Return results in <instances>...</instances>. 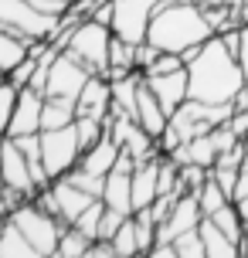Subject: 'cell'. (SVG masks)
Listing matches in <instances>:
<instances>
[{
  "label": "cell",
  "mask_w": 248,
  "mask_h": 258,
  "mask_svg": "<svg viewBox=\"0 0 248 258\" xmlns=\"http://www.w3.org/2000/svg\"><path fill=\"white\" fill-rule=\"evenodd\" d=\"M194 194H197V201H201V211H204V218H211L214 211H221L224 204H231V194L224 190V187L214 180V177H208V180L201 183Z\"/></svg>",
  "instance_id": "603a6c76"
},
{
  "label": "cell",
  "mask_w": 248,
  "mask_h": 258,
  "mask_svg": "<svg viewBox=\"0 0 248 258\" xmlns=\"http://www.w3.org/2000/svg\"><path fill=\"white\" fill-rule=\"evenodd\" d=\"M119 143L105 133L99 143H92V146H85L82 150V156H79V167L82 170H89V173H95V177H105L109 170L116 167V160H119Z\"/></svg>",
  "instance_id": "2e32d148"
},
{
  "label": "cell",
  "mask_w": 248,
  "mask_h": 258,
  "mask_svg": "<svg viewBox=\"0 0 248 258\" xmlns=\"http://www.w3.org/2000/svg\"><path fill=\"white\" fill-rule=\"evenodd\" d=\"M173 251H177V258H208L204 255V241H201V231H183L173 238Z\"/></svg>",
  "instance_id": "83f0119b"
},
{
  "label": "cell",
  "mask_w": 248,
  "mask_h": 258,
  "mask_svg": "<svg viewBox=\"0 0 248 258\" xmlns=\"http://www.w3.org/2000/svg\"><path fill=\"white\" fill-rule=\"evenodd\" d=\"M136 122H140L150 136H160V133L167 129V122H170L167 109H163V105H160V99L150 92L146 78L140 82V95H136Z\"/></svg>",
  "instance_id": "e0dca14e"
},
{
  "label": "cell",
  "mask_w": 248,
  "mask_h": 258,
  "mask_svg": "<svg viewBox=\"0 0 248 258\" xmlns=\"http://www.w3.org/2000/svg\"><path fill=\"white\" fill-rule=\"evenodd\" d=\"M31 44H34V41H27V38H21V34L7 31V27H0V75H11L14 64L27 58Z\"/></svg>",
  "instance_id": "d6986e66"
},
{
  "label": "cell",
  "mask_w": 248,
  "mask_h": 258,
  "mask_svg": "<svg viewBox=\"0 0 248 258\" xmlns=\"http://www.w3.org/2000/svg\"><path fill=\"white\" fill-rule=\"evenodd\" d=\"M238 64L245 72V82H248V21L238 27Z\"/></svg>",
  "instance_id": "e575fe53"
},
{
  "label": "cell",
  "mask_w": 248,
  "mask_h": 258,
  "mask_svg": "<svg viewBox=\"0 0 248 258\" xmlns=\"http://www.w3.org/2000/svg\"><path fill=\"white\" fill-rule=\"evenodd\" d=\"M51 194H54V204H58V218L65 221V224H72L92 201H99V197H92L89 190H82L79 183H72L68 177L51 180Z\"/></svg>",
  "instance_id": "5bb4252c"
},
{
  "label": "cell",
  "mask_w": 248,
  "mask_h": 258,
  "mask_svg": "<svg viewBox=\"0 0 248 258\" xmlns=\"http://www.w3.org/2000/svg\"><path fill=\"white\" fill-rule=\"evenodd\" d=\"M109 44H112V27L95 21V17H82L61 51L79 58L92 75H105V68H109Z\"/></svg>",
  "instance_id": "3957f363"
},
{
  "label": "cell",
  "mask_w": 248,
  "mask_h": 258,
  "mask_svg": "<svg viewBox=\"0 0 248 258\" xmlns=\"http://www.w3.org/2000/svg\"><path fill=\"white\" fill-rule=\"evenodd\" d=\"M238 204V211H241V218H245V224H248V197H241V201H235Z\"/></svg>",
  "instance_id": "f35d334b"
},
{
  "label": "cell",
  "mask_w": 248,
  "mask_h": 258,
  "mask_svg": "<svg viewBox=\"0 0 248 258\" xmlns=\"http://www.w3.org/2000/svg\"><path fill=\"white\" fill-rule=\"evenodd\" d=\"M0 27L27 41H48L51 31L58 27V17L41 14L31 0H0Z\"/></svg>",
  "instance_id": "8992f818"
},
{
  "label": "cell",
  "mask_w": 248,
  "mask_h": 258,
  "mask_svg": "<svg viewBox=\"0 0 248 258\" xmlns=\"http://www.w3.org/2000/svg\"><path fill=\"white\" fill-rule=\"evenodd\" d=\"M201 218H204V211H201V201H197V194H194V190L180 194V197L173 201V207H170L167 221H160L157 241H173L177 234L194 231L197 224H201Z\"/></svg>",
  "instance_id": "30bf717a"
},
{
  "label": "cell",
  "mask_w": 248,
  "mask_h": 258,
  "mask_svg": "<svg viewBox=\"0 0 248 258\" xmlns=\"http://www.w3.org/2000/svg\"><path fill=\"white\" fill-rule=\"evenodd\" d=\"M109 109H112V82L105 75H89V82L82 85L79 99H75V112L105 122L109 119Z\"/></svg>",
  "instance_id": "4fadbf2b"
},
{
  "label": "cell",
  "mask_w": 248,
  "mask_h": 258,
  "mask_svg": "<svg viewBox=\"0 0 248 258\" xmlns=\"http://www.w3.org/2000/svg\"><path fill=\"white\" fill-rule=\"evenodd\" d=\"M238 251L248 258V224H245V234H241V241H238Z\"/></svg>",
  "instance_id": "74e56055"
},
{
  "label": "cell",
  "mask_w": 248,
  "mask_h": 258,
  "mask_svg": "<svg viewBox=\"0 0 248 258\" xmlns=\"http://www.w3.org/2000/svg\"><path fill=\"white\" fill-rule=\"evenodd\" d=\"M197 231H201V241H204V255L208 258H238V241H231L228 234L214 224L211 218H201L197 224Z\"/></svg>",
  "instance_id": "ac0fdd59"
},
{
  "label": "cell",
  "mask_w": 248,
  "mask_h": 258,
  "mask_svg": "<svg viewBox=\"0 0 248 258\" xmlns=\"http://www.w3.org/2000/svg\"><path fill=\"white\" fill-rule=\"evenodd\" d=\"M0 187H11V190L24 194L27 201L38 194V183L31 177V167H27L24 150L17 146V140H4V153H0Z\"/></svg>",
  "instance_id": "9c48e42d"
},
{
  "label": "cell",
  "mask_w": 248,
  "mask_h": 258,
  "mask_svg": "<svg viewBox=\"0 0 248 258\" xmlns=\"http://www.w3.org/2000/svg\"><path fill=\"white\" fill-rule=\"evenodd\" d=\"M180 68H187V64H183V54H177V51H160L157 61L150 64L146 72H157V75H163V72H180Z\"/></svg>",
  "instance_id": "1f68e13d"
},
{
  "label": "cell",
  "mask_w": 248,
  "mask_h": 258,
  "mask_svg": "<svg viewBox=\"0 0 248 258\" xmlns=\"http://www.w3.org/2000/svg\"><path fill=\"white\" fill-rule=\"evenodd\" d=\"M211 221H214V224H218L231 241H241V234H245V218H241V211H238L235 201H231V204H224L221 211H214Z\"/></svg>",
  "instance_id": "cb8c5ba5"
},
{
  "label": "cell",
  "mask_w": 248,
  "mask_h": 258,
  "mask_svg": "<svg viewBox=\"0 0 248 258\" xmlns=\"http://www.w3.org/2000/svg\"><path fill=\"white\" fill-rule=\"evenodd\" d=\"M214 34L208 14L197 7L194 0H167L157 4V11L150 17L146 41L160 51H177L183 54L187 48H197Z\"/></svg>",
  "instance_id": "7a4b0ae2"
},
{
  "label": "cell",
  "mask_w": 248,
  "mask_h": 258,
  "mask_svg": "<svg viewBox=\"0 0 248 258\" xmlns=\"http://www.w3.org/2000/svg\"><path fill=\"white\" fill-rule=\"evenodd\" d=\"M143 78H146V85H150V92L160 99V105L167 109V116H173V112L191 99V78H187V68H180V72H163V75H157V72H143Z\"/></svg>",
  "instance_id": "8fae6325"
},
{
  "label": "cell",
  "mask_w": 248,
  "mask_h": 258,
  "mask_svg": "<svg viewBox=\"0 0 248 258\" xmlns=\"http://www.w3.org/2000/svg\"><path fill=\"white\" fill-rule=\"evenodd\" d=\"M0 258H38L31 241L24 238V231L11 218L0 224Z\"/></svg>",
  "instance_id": "44dd1931"
},
{
  "label": "cell",
  "mask_w": 248,
  "mask_h": 258,
  "mask_svg": "<svg viewBox=\"0 0 248 258\" xmlns=\"http://www.w3.org/2000/svg\"><path fill=\"white\" fill-rule=\"evenodd\" d=\"M112 241V248H116V258H133L140 255V238H136V221H133V214L122 224H119V231L109 238Z\"/></svg>",
  "instance_id": "d4e9b609"
},
{
  "label": "cell",
  "mask_w": 248,
  "mask_h": 258,
  "mask_svg": "<svg viewBox=\"0 0 248 258\" xmlns=\"http://www.w3.org/2000/svg\"><path fill=\"white\" fill-rule=\"evenodd\" d=\"M92 238L85 231H79L75 224H65V231L58 238V248H54V258H85L89 255Z\"/></svg>",
  "instance_id": "7402d4cb"
},
{
  "label": "cell",
  "mask_w": 248,
  "mask_h": 258,
  "mask_svg": "<svg viewBox=\"0 0 248 258\" xmlns=\"http://www.w3.org/2000/svg\"><path fill=\"white\" fill-rule=\"evenodd\" d=\"M17 95L21 89L14 85L11 78L0 82V136H7V126H11V116H14V105H17Z\"/></svg>",
  "instance_id": "484cf974"
},
{
  "label": "cell",
  "mask_w": 248,
  "mask_h": 258,
  "mask_svg": "<svg viewBox=\"0 0 248 258\" xmlns=\"http://www.w3.org/2000/svg\"><path fill=\"white\" fill-rule=\"evenodd\" d=\"M79 156H82V140L75 122L61 129H41V160H44V170L51 180L72 173L79 167Z\"/></svg>",
  "instance_id": "5b68a950"
},
{
  "label": "cell",
  "mask_w": 248,
  "mask_h": 258,
  "mask_svg": "<svg viewBox=\"0 0 248 258\" xmlns=\"http://www.w3.org/2000/svg\"><path fill=\"white\" fill-rule=\"evenodd\" d=\"M187 78H191V99L201 102H231L245 89V72L238 64V54L224 44L221 34H211L197 54L187 61Z\"/></svg>",
  "instance_id": "6da1fadb"
},
{
  "label": "cell",
  "mask_w": 248,
  "mask_h": 258,
  "mask_svg": "<svg viewBox=\"0 0 248 258\" xmlns=\"http://www.w3.org/2000/svg\"><path fill=\"white\" fill-rule=\"evenodd\" d=\"M241 197H248V160L241 167V173H238V187H235V201H241Z\"/></svg>",
  "instance_id": "d590c367"
},
{
  "label": "cell",
  "mask_w": 248,
  "mask_h": 258,
  "mask_svg": "<svg viewBox=\"0 0 248 258\" xmlns=\"http://www.w3.org/2000/svg\"><path fill=\"white\" fill-rule=\"evenodd\" d=\"M11 221L24 231V238L31 241L34 248V255L38 258H51L54 248H58V238L65 231V221L48 214L44 207H38L34 201H24V204H17L11 211Z\"/></svg>",
  "instance_id": "277c9868"
},
{
  "label": "cell",
  "mask_w": 248,
  "mask_h": 258,
  "mask_svg": "<svg viewBox=\"0 0 248 258\" xmlns=\"http://www.w3.org/2000/svg\"><path fill=\"white\" fill-rule=\"evenodd\" d=\"M75 129H79L82 150H85V146H92V143H99L105 133H109L102 119H92V116H75Z\"/></svg>",
  "instance_id": "f1b7e54d"
},
{
  "label": "cell",
  "mask_w": 248,
  "mask_h": 258,
  "mask_svg": "<svg viewBox=\"0 0 248 258\" xmlns=\"http://www.w3.org/2000/svg\"><path fill=\"white\" fill-rule=\"evenodd\" d=\"M11 218V204H7V201H4V197H0V224H4V221Z\"/></svg>",
  "instance_id": "8d00e7d4"
},
{
  "label": "cell",
  "mask_w": 248,
  "mask_h": 258,
  "mask_svg": "<svg viewBox=\"0 0 248 258\" xmlns=\"http://www.w3.org/2000/svg\"><path fill=\"white\" fill-rule=\"evenodd\" d=\"M160 156H150V160H143V163L133 167V211H143V207H150L153 201H157Z\"/></svg>",
  "instance_id": "9a60e30c"
},
{
  "label": "cell",
  "mask_w": 248,
  "mask_h": 258,
  "mask_svg": "<svg viewBox=\"0 0 248 258\" xmlns=\"http://www.w3.org/2000/svg\"><path fill=\"white\" fill-rule=\"evenodd\" d=\"M75 99H54L44 95V109H41V129H61L75 122Z\"/></svg>",
  "instance_id": "ffe728a7"
},
{
  "label": "cell",
  "mask_w": 248,
  "mask_h": 258,
  "mask_svg": "<svg viewBox=\"0 0 248 258\" xmlns=\"http://www.w3.org/2000/svg\"><path fill=\"white\" fill-rule=\"evenodd\" d=\"M160 0H112V34L130 44H140L146 41V31H150V17L157 11Z\"/></svg>",
  "instance_id": "52a82bcc"
},
{
  "label": "cell",
  "mask_w": 248,
  "mask_h": 258,
  "mask_svg": "<svg viewBox=\"0 0 248 258\" xmlns=\"http://www.w3.org/2000/svg\"><path fill=\"white\" fill-rule=\"evenodd\" d=\"M41 109H44V95L38 89L24 85L21 95H17V105H14L11 126H7V136L17 140V136H31V133H41Z\"/></svg>",
  "instance_id": "7c38bea8"
},
{
  "label": "cell",
  "mask_w": 248,
  "mask_h": 258,
  "mask_svg": "<svg viewBox=\"0 0 248 258\" xmlns=\"http://www.w3.org/2000/svg\"><path fill=\"white\" fill-rule=\"evenodd\" d=\"M72 183H79L82 190H89L92 197H102V187H105V177H95V173H89V170H82V167H75L72 173H65Z\"/></svg>",
  "instance_id": "4dcf8cb0"
},
{
  "label": "cell",
  "mask_w": 248,
  "mask_h": 258,
  "mask_svg": "<svg viewBox=\"0 0 248 258\" xmlns=\"http://www.w3.org/2000/svg\"><path fill=\"white\" fill-rule=\"evenodd\" d=\"M211 177V170L208 167H201V163H180V190H197L201 183Z\"/></svg>",
  "instance_id": "f546056e"
},
{
  "label": "cell",
  "mask_w": 248,
  "mask_h": 258,
  "mask_svg": "<svg viewBox=\"0 0 248 258\" xmlns=\"http://www.w3.org/2000/svg\"><path fill=\"white\" fill-rule=\"evenodd\" d=\"M130 218V214H122V211H112V207H105L102 211V221H99V238H112L119 231V224Z\"/></svg>",
  "instance_id": "d6a6232c"
},
{
  "label": "cell",
  "mask_w": 248,
  "mask_h": 258,
  "mask_svg": "<svg viewBox=\"0 0 248 258\" xmlns=\"http://www.w3.org/2000/svg\"><path fill=\"white\" fill-rule=\"evenodd\" d=\"M157 54H160V48H153L150 41H140V44H136V68H140V72H146L150 64L157 61Z\"/></svg>",
  "instance_id": "836d02e7"
},
{
  "label": "cell",
  "mask_w": 248,
  "mask_h": 258,
  "mask_svg": "<svg viewBox=\"0 0 248 258\" xmlns=\"http://www.w3.org/2000/svg\"><path fill=\"white\" fill-rule=\"evenodd\" d=\"M102 211H105V204H102V197H99V201H92V204L85 207V211H82L72 224H75L79 231H85L92 241H95V238H99V221H102Z\"/></svg>",
  "instance_id": "4316f807"
},
{
  "label": "cell",
  "mask_w": 248,
  "mask_h": 258,
  "mask_svg": "<svg viewBox=\"0 0 248 258\" xmlns=\"http://www.w3.org/2000/svg\"><path fill=\"white\" fill-rule=\"evenodd\" d=\"M89 68L72 58L68 51H58L48 64V82H44V95H54V99H79L82 85L89 82Z\"/></svg>",
  "instance_id": "ba28073f"
}]
</instances>
